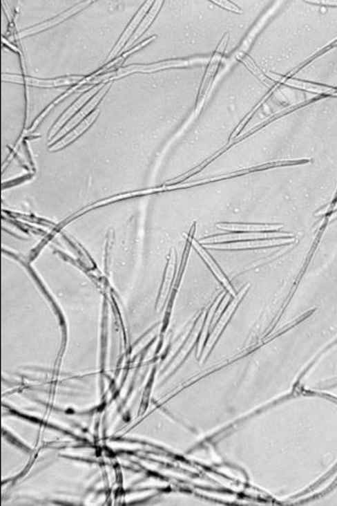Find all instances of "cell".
Returning <instances> with one entry per match:
<instances>
[{
    "instance_id": "6da1fadb",
    "label": "cell",
    "mask_w": 337,
    "mask_h": 506,
    "mask_svg": "<svg viewBox=\"0 0 337 506\" xmlns=\"http://www.w3.org/2000/svg\"><path fill=\"white\" fill-rule=\"evenodd\" d=\"M229 37H231L229 33H227L224 36V38L220 41L218 48L215 50L213 56L210 59L209 67H207L206 72L204 73V80H202L201 88H200L199 96H198L197 101V112L201 110L202 105H204L205 97H206L210 88L212 86V83H213L216 73L218 72L220 64H221L222 59H223L224 51L228 48Z\"/></svg>"
},
{
    "instance_id": "7a4b0ae2",
    "label": "cell",
    "mask_w": 337,
    "mask_h": 506,
    "mask_svg": "<svg viewBox=\"0 0 337 506\" xmlns=\"http://www.w3.org/2000/svg\"><path fill=\"white\" fill-rule=\"evenodd\" d=\"M276 82L280 83V85L285 84L287 86L296 88V89L302 90L310 93H315L320 96H336L337 88L326 86L323 84H317V83L305 82V80L296 79L294 77H289L285 75H276Z\"/></svg>"
},
{
    "instance_id": "3957f363",
    "label": "cell",
    "mask_w": 337,
    "mask_h": 506,
    "mask_svg": "<svg viewBox=\"0 0 337 506\" xmlns=\"http://www.w3.org/2000/svg\"><path fill=\"white\" fill-rule=\"evenodd\" d=\"M280 3H282V2H275V3H273V8L268 10V11L266 12V13L263 15L258 21H256L253 28L251 29L250 32L248 33V35H247L246 38L244 39V41H242V44L240 46H239L238 50H237L235 55H235L237 60H241L244 56L247 55V53L250 50L253 41L256 40V37L260 35L261 30L264 28L266 24L268 23V21H269L273 13L277 11Z\"/></svg>"
},
{
    "instance_id": "277c9868",
    "label": "cell",
    "mask_w": 337,
    "mask_h": 506,
    "mask_svg": "<svg viewBox=\"0 0 337 506\" xmlns=\"http://www.w3.org/2000/svg\"><path fill=\"white\" fill-rule=\"evenodd\" d=\"M219 228L227 229L233 234H256L272 233L282 228V225L276 224H246V223H223L218 225Z\"/></svg>"
},
{
    "instance_id": "5b68a950",
    "label": "cell",
    "mask_w": 337,
    "mask_h": 506,
    "mask_svg": "<svg viewBox=\"0 0 337 506\" xmlns=\"http://www.w3.org/2000/svg\"><path fill=\"white\" fill-rule=\"evenodd\" d=\"M214 3L219 5V6L222 7V8L228 10V11L229 12H233V13H243V10H242L240 7L238 6V5H236L233 1H226V0H222V1H214Z\"/></svg>"
},
{
    "instance_id": "8992f818",
    "label": "cell",
    "mask_w": 337,
    "mask_h": 506,
    "mask_svg": "<svg viewBox=\"0 0 337 506\" xmlns=\"http://www.w3.org/2000/svg\"><path fill=\"white\" fill-rule=\"evenodd\" d=\"M309 3L327 5V6L337 7V1H309Z\"/></svg>"
}]
</instances>
